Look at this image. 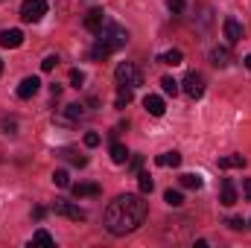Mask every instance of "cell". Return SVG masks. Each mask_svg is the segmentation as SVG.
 I'll return each instance as SVG.
<instances>
[{
	"mask_svg": "<svg viewBox=\"0 0 251 248\" xmlns=\"http://www.w3.org/2000/svg\"><path fill=\"white\" fill-rule=\"evenodd\" d=\"M249 228H251V222H249Z\"/></svg>",
	"mask_w": 251,
	"mask_h": 248,
	"instance_id": "obj_36",
	"label": "cell"
},
{
	"mask_svg": "<svg viewBox=\"0 0 251 248\" xmlns=\"http://www.w3.org/2000/svg\"><path fill=\"white\" fill-rule=\"evenodd\" d=\"M53 184L56 187H70V175H67V170H56V173H53Z\"/></svg>",
	"mask_w": 251,
	"mask_h": 248,
	"instance_id": "obj_24",
	"label": "cell"
},
{
	"mask_svg": "<svg viewBox=\"0 0 251 248\" xmlns=\"http://www.w3.org/2000/svg\"><path fill=\"white\" fill-rule=\"evenodd\" d=\"M111 161L114 164H126L128 161V149H126L123 143H111Z\"/></svg>",
	"mask_w": 251,
	"mask_h": 248,
	"instance_id": "obj_20",
	"label": "cell"
},
{
	"mask_svg": "<svg viewBox=\"0 0 251 248\" xmlns=\"http://www.w3.org/2000/svg\"><path fill=\"white\" fill-rule=\"evenodd\" d=\"M91 56H94V59H108V56H111V53H108V50H105V47H100V44H97V47H94V50H91Z\"/></svg>",
	"mask_w": 251,
	"mask_h": 248,
	"instance_id": "obj_29",
	"label": "cell"
},
{
	"mask_svg": "<svg viewBox=\"0 0 251 248\" xmlns=\"http://www.w3.org/2000/svg\"><path fill=\"white\" fill-rule=\"evenodd\" d=\"M222 29H225V38H228V44H237V41L243 38V24H240L237 18H225Z\"/></svg>",
	"mask_w": 251,
	"mask_h": 248,
	"instance_id": "obj_7",
	"label": "cell"
},
{
	"mask_svg": "<svg viewBox=\"0 0 251 248\" xmlns=\"http://www.w3.org/2000/svg\"><path fill=\"white\" fill-rule=\"evenodd\" d=\"M100 38H97V44L100 47H105L108 53H114V50H120V47H126V41H128V32H126L120 24H102V29L97 32Z\"/></svg>",
	"mask_w": 251,
	"mask_h": 248,
	"instance_id": "obj_2",
	"label": "cell"
},
{
	"mask_svg": "<svg viewBox=\"0 0 251 248\" xmlns=\"http://www.w3.org/2000/svg\"><path fill=\"white\" fill-rule=\"evenodd\" d=\"M102 24H105V12H102V9H91V12L85 15V29L100 32V29H102Z\"/></svg>",
	"mask_w": 251,
	"mask_h": 248,
	"instance_id": "obj_11",
	"label": "cell"
},
{
	"mask_svg": "<svg viewBox=\"0 0 251 248\" xmlns=\"http://www.w3.org/2000/svg\"><path fill=\"white\" fill-rule=\"evenodd\" d=\"M249 161L243 158V155H225V158H219V170H243Z\"/></svg>",
	"mask_w": 251,
	"mask_h": 248,
	"instance_id": "obj_12",
	"label": "cell"
},
{
	"mask_svg": "<svg viewBox=\"0 0 251 248\" xmlns=\"http://www.w3.org/2000/svg\"><path fill=\"white\" fill-rule=\"evenodd\" d=\"M158 62H161V64H170V67H178V64L184 62V53H181V50H167Z\"/></svg>",
	"mask_w": 251,
	"mask_h": 248,
	"instance_id": "obj_18",
	"label": "cell"
},
{
	"mask_svg": "<svg viewBox=\"0 0 251 248\" xmlns=\"http://www.w3.org/2000/svg\"><path fill=\"white\" fill-rule=\"evenodd\" d=\"M56 64H59V56H47V59L41 62V70H53Z\"/></svg>",
	"mask_w": 251,
	"mask_h": 248,
	"instance_id": "obj_31",
	"label": "cell"
},
{
	"mask_svg": "<svg viewBox=\"0 0 251 248\" xmlns=\"http://www.w3.org/2000/svg\"><path fill=\"white\" fill-rule=\"evenodd\" d=\"M167 6H170L173 15H181L184 12V0H167Z\"/></svg>",
	"mask_w": 251,
	"mask_h": 248,
	"instance_id": "obj_28",
	"label": "cell"
},
{
	"mask_svg": "<svg viewBox=\"0 0 251 248\" xmlns=\"http://www.w3.org/2000/svg\"><path fill=\"white\" fill-rule=\"evenodd\" d=\"M85 146H100V134L97 131H88L85 134Z\"/></svg>",
	"mask_w": 251,
	"mask_h": 248,
	"instance_id": "obj_30",
	"label": "cell"
},
{
	"mask_svg": "<svg viewBox=\"0 0 251 248\" xmlns=\"http://www.w3.org/2000/svg\"><path fill=\"white\" fill-rule=\"evenodd\" d=\"M219 201L225 204V207H231V204H237V190H234V184L225 178L222 181V193H219Z\"/></svg>",
	"mask_w": 251,
	"mask_h": 248,
	"instance_id": "obj_14",
	"label": "cell"
},
{
	"mask_svg": "<svg viewBox=\"0 0 251 248\" xmlns=\"http://www.w3.org/2000/svg\"><path fill=\"white\" fill-rule=\"evenodd\" d=\"M146 210L149 207L143 201V193H123V196H117L105 207V228H108V234H114V237L131 234L137 225H143Z\"/></svg>",
	"mask_w": 251,
	"mask_h": 248,
	"instance_id": "obj_1",
	"label": "cell"
},
{
	"mask_svg": "<svg viewBox=\"0 0 251 248\" xmlns=\"http://www.w3.org/2000/svg\"><path fill=\"white\" fill-rule=\"evenodd\" d=\"M246 67H249V70H251V56H246Z\"/></svg>",
	"mask_w": 251,
	"mask_h": 248,
	"instance_id": "obj_34",
	"label": "cell"
},
{
	"mask_svg": "<svg viewBox=\"0 0 251 248\" xmlns=\"http://www.w3.org/2000/svg\"><path fill=\"white\" fill-rule=\"evenodd\" d=\"M0 73H3V62H0Z\"/></svg>",
	"mask_w": 251,
	"mask_h": 248,
	"instance_id": "obj_35",
	"label": "cell"
},
{
	"mask_svg": "<svg viewBox=\"0 0 251 248\" xmlns=\"http://www.w3.org/2000/svg\"><path fill=\"white\" fill-rule=\"evenodd\" d=\"M158 164L161 167H181V155L178 152H164V155H158Z\"/></svg>",
	"mask_w": 251,
	"mask_h": 248,
	"instance_id": "obj_19",
	"label": "cell"
},
{
	"mask_svg": "<svg viewBox=\"0 0 251 248\" xmlns=\"http://www.w3.org/2000/svg\"><path fill=\"white\" fill-rule=\"evenodd\" d=\"M201 184H204V178L199 173H184L181 175V187H187V190H201Z\"/></svg>",
	"mask_w": 251,
	"mask_h": 248,
	"instance_id": "obj_17",
	"label": "cell"
},
{
	"mask_svg": "<svg viewBox=\"0 0 251 248\" xmlns=\"http://www.w3.org/2000/svg\"><path fill=\"white\" fill-rule=\"evenodd\" d=\"M0 128H3V134H15L18 131V123L15 120H0Z\"/></svg>",
	"mask_w": 251,
	"mask_h": 248,
	"instance_id": "obj_27",
	"label": "cell"
},
{
	"mask_svg": "<svg viewBox=\"0 0 251 248\" xmlns=\"http://www.w3.org/2000/svg\"><path fill=\"white\" fill-rule=\"evenodd\" d=\"M210 62L216 64V67H228L231 64V50L228 47H213L210 50Z\"/></svg>",
	"mask_w": 251,
	"mask_h": 248,
	"instance_id": "obj_13",
	"label": "cell"
},
{
	"mask_svg": "<svg viewBox=\"0 0 251 248\" xmlns=\"http://www.w3.org/2000/svg\"><path fill=\"white\" fill-rule=\"evenodd\" d=\"M44 15H47V0H24V6H21L24 24H38Z\"/></svg>",
	"mask_w": 251,
	"mask_h": 248,
	"instance_id": "obj_4",
	"label": "cell"
},
{
	"mask_svg": "<svg viewBox=\"0 0 251 248\" xmlns=\"http://www.w3.org/2000/svg\"><path fill=\"white\" fill-rule=\"evenodd\" d=\"M59 216H67V219H73V222H85V210L82 207H76V204H70V201H56V207H53Z\"/></svg>",
	"mask_w": 251,
	"mask_h": 248,
	"instance_id": "obj_6",
	"label": "cell"
},
{
	"mask_svg": "<svg viewBox=\"0 0 251 248\" xmlns=\"http://www.w3.org/2000/svg\"><path fill=\"white\" fill-rule=\"evenodd\" d=\"M114 79H117V85H128V88H137V85H143V76H140V70H137L131 62L117 64V70H114Z\"/></svg>",
	"mask_w": 251,
	"mask_h": 248,
	"instance_id": "obj_3",
	"label": "cell"
},
{
	"mask_svg": "<svg viewBox=\"0 0 251 248\" xmlns=\"http://www.w3.org/2000/svg\"><path fill=\"white\" fill-rule=\"evenodd\" d=\"M243 187H246V193L251 196V178H246V181H243Z\"/></svg>",
	"mask_w": 251,
	"mask_h": 248,
	"instance_id": "obj_33",
	"label": "cell"
},
{
	"mask_svg": "<svg viewBox=\"0 0 251 248\" xmlns=\"http://www.w3.org/2000/svg\"><path fill=\"white\" fill-rule=\"evenodd\" d=\"M38 88H41V82H38L35 76H26V79L18 85V97H21V99H32V97L38 94Z\"/></svg>",
	"mask_w": 251,
	"mask_h": 248,
	"instance_id": "obj_10",
	"label": "cell"
},
{
	"mask_svg": "<svg viewBox=\"0 0 251 248\" xmlns=\"http://www.w3.org/2000/svg\"><path fill=\"white\" fill-rule=\"evenodd\" d=\"M131 97H134V88L120 85V91H117V99H114V108H126V105L131 102Z\"/></svg>",
	"mask_w": 251,
	"mask_h": 248,
	"instance_id": "obj_16",
	"label": "cell"
},
{
	"mask_svg": "<svg viewBox=\"0 0 251 248\" xmlns=\"http://www.w3.org/2000/svg\"><path fill=\"white\" fill-rule=\"evenodd\" d=\"M161 88H164L167 97H176V94H178V82H176L173 76H164V79H161Z\"/></svg>",
	"mask_w": 251,
	"mask_h": 248,
	"instance_id": "obj_21",
	"label": "cell"
},
{
	"mask_svg": "<svg viewBox=\"0 0 251 248\" xmlns=\"http://www.w3.org/2000/svg\"><path fill=\"white\" fill-rule=\"evenodd\" d=\"M70 85L73 88H82L85 85V73L82 70H70Z\"/></svg>",
	"mask_w": 251,
	"mask_h": 248,
	"instance_id": "obj_26",
	"label": "cell"
},
{
	"mask_svg": "<svg viewBox=\"0 0 251 248\" xmlns=\"http://www.w3.org/2000/svg\"><path fill=\"white\" fill-rule=\"evenodd\" d=\"M143 108H146L152 117H164V111H167V102H164L158 94H146V99H143Z\"/></svg>",
	"mask_w": 251,
	"mask_h": 248,
	"instance_id": "obj_9",
	"label": "cell"
},
{
	"mask_svg": "<svg viewBox=\"0 0 251 248\" xmlns=\"http://www.w3.org/2000/svg\"><path fill=\"white\" fill-rule=\"evenodd\" d=\"M102 187L100 184H73V196L76 198H88V196H100Z\"/></svg>",
	"mask_w": 251,
	"mask_h": 248,
	"instance_id": "obj_15",
	"label": "cell"
},
{
	"mask_svg": "<svg viewBox=\"0 0 251 248\" xmlns=\"http://www.w3.org/2000/svg\"><path fill=\"white\" fill-rule=\"evenodd\" d=\"M181 85H184V94H187L190 99H199V97L204 94V76H201V73H196V70H190Z\"/></svg>",
	"mask_w": 251,
	"mask_h": 248,
	"instance_id": "obj_5",
	"label": "cell"
},
{
	"mask_svg": "<svg viewBox=\"0 0 251 248\" xmlns=\"http://www.w3.org/2000/svg\"><path fill=\"white\" fill-rule=\"evenodd\" d=\"M21 44H24V32H21V29H3V32H0V47L15 50V47H21Z\"/></svg>",
	"mask_w": 251,
	"mask_h": 248,
	"instance_id": "obj_8",
	"label": "cell"
},
{
	"mask_svg": "<svg viewBox=\"0 0 251 248\" xmlns=\"http://www.w3.org/2000/svg\"><path fill=\"white\" fill-rule=\"evenodd\" d=\"M164 201H167L170 207H178V204H184V196H181L178 190H167V193H164Z\"/></svg>",
	"mask_w": 251,
	"mask_h": 248,
	"instance_id": "obj_22",
	"label": "cell"
},
{
	"mask_svg": "<svg viewBox=\"0 0 251 248\" xmlns=\"http://www.w3.org/2000/svg\"><path fill=\"white\" fill-rule=\"evenodd\" d=\"M243 225H246V222H243V219H237V216H234V219H228V228H234V231H243Z\"/></svg>",
	"mask_w": 251,
	"mask_h": 248,
	"instance_id": "obj_32",
	"label": "cell"
},
{
	"mask_svg": "<svg viewBox=\"0 0 251 248\" xmlns=\"http://www.w3.org/2000/svg\"><path fill=\"white\" fill-rule=\"evenodd\" d=\"M137 178H140V193H143V196L155 190V181H152V175H149V173H140Z\"/></svg>",
	"mask_w": 251,
	"mask_h": 248,
	"instance_id": "obj_23",
	"label": "cell"
},
{
	"mask_svg": "<svg viewBox=\"0 0 251 248\" xmlns=\"http://www.w3.org/2000/svg\"><path fill=\"white\" fill-rule=\"evenodd\" d=\"M32 243H38V246H53V237H50L47 231H35V234H32Z\"/></svg>",
	"mask_w": 251,
	"mask_h": 248,
	"instance_id": "obj_25",
	"label": "cell"
}]
</instances>
